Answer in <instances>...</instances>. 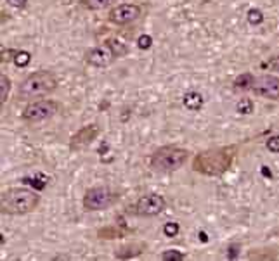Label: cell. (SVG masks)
Listing matches in <instances>:
<instances>
[{
	"label": "cell",
	"mask_w": 279,
	"mask_h": 261,
	"mask_svg": "<svg viewBox=\"0 0 279 261\" xmlns=\"http://www.w3.org/2000/svg\"><path fill=\"white\" fill-rule=\"evenodd\" d=\"M236 146H222L201 151L194 156L193 170L207 176H220L231 168L236 157Z\"/></svg>",
	"instance_id": "obj_1"
},
{
	"label": "cell",
	"mask_w": 279,
	"mask_h": 261,
	"mask_svg": "<svg viewBox=\"0 0 279 261\" xmlns=\"http://www.w3.org/2000/svg\"><path fill=\"white\" fill-rule=\"evenodd\" d=\"M40 203V194L26 187H11L0 194V211L2 214L21 216L35 211Z\"/></svg>",
	"instance_id": "obj_2"
},
{
	"label": "cell",
	"mask_w": 279,
	"mask_h": 261,
	"mask_svg": "<svg viewBox=\"0 0 279 261\" xmlns=\"http://www.w3.org/2000/svg\"><path fill=\"white\" fill-rule=\"evenodd\" d=\"M59 82L58 76L49 71V69H39V71H33L20 83L16 92V97L20 101H33V99H40V97H45L58 88Z\"/></svg>",
	"instance_id": "obj_3"
},
{
	"label": "cell",
	"mask_w": 279,
	"mask_h": 261,
	"mask_svg": "<svg viewBox=\"0 0 279 261\" xmlns=\"http://www.w3.org/2000/svg\"><path fill=\"white\" fill-rule=\"evenodd\" d=\"M189 157L188 149L177 147V146H163L160 149H156L151 154L150 165L153 170L156 171H163V173H172V171L180 170L185 161Z\"/></svg>",
	"instance_id": "obj_4"
},
{
	"label": "cell",
	"mask_w": 279,
	"mask_h": 261,
	"mask_svg": "<svg viewBox=\"0 0 279 261\" xmlns=\"http://www.w3.org/2000/svg\"><path fill=\"white\" fill-rule=\"evenodd\" d=\"M118 199L120 195L116 190L108 187V185H97V187L87 190L82 199V204L85 211H104V209L118 203Z\"/></svg>",
	"instance_id": "obj_5"
},
{
	"label": "cell",
	"mask_w": 279,
	"mask_h": 261,
	"mask_svg": "<svg viewBox=\"0 0 279 261\" xmlns=\"http://www.w3.org/2000/svg\"><path fill=\"white\" fill-rule=\"evenodd\" d=\"M59 111V104L52 99H40V101H30L25 109L21 113V119L25 123H40V121H45Z\"/></svg>",
	"instance_id": "obj_6"
},
{
	"label": "cell",
	"mask_w": 279,
	"mask_h": 261,
	"mask_svg": "<svg viewBox=\"0 0 279 261\" xmlns=\"http://www.w3.org/2000/svg\"><path fill=\"white\" fill-rule=\"evenodd\" d=\"M250 92H253V94L258 97L279 101V78L274 76V74H260V76H255Z\"/></svg>",
	"instance_id": "obj_7"
},
{
	"label": "cell",
	"mask_w": 279,
	"mask_h": 261,
	"mask_svg": "<svg viewBox=\"0 0 279 261\" xmlns=\"http://www.w3.org/2000/svg\"><path fill=\"white\" fill-rule=\"evenodd\" d=\"M165 208H166L165 197L160 194H155V192L139 197L136 206H134V209H136V213L139 216H156V214L163 213Z\"/></svg>",
	"instance_id": "obj_8"
},
{
	"label": "cell",
	"mask_w": 279,
	"mask_h": 261,
	"mask_svg": "<svg viewBox=\"0 0 279 261\" xmlns=\"http://www.w3.org/2000/svg\"><path fill=\"white\" fill-rule=\"evenodd\" d=\"M141 12H142V9H141V6H137V4H130V2L118 4L116 7L111 9L108 19L116 26H125V25H130V23L139 19V17H141Z\"/></svg>",
	"instance_id": "obj_9"
},
{
	"label": "cell",
	"mask_w": 279,
	"mask_h": 261,
	"mask_svg": "<svg viewBox=\"0 0 279 261\" xmlns=\"http://www.w3.org/2000/svg\"><path fill=\"white\" fill-rule=\"evenodd\" d=\"M116 59H118V55H116L115 49L111 47L108 42H104L102 45H97V47L90 49L89 52L85 54L87 64H90V66H94V68H108Z\"/></svg>",
	"instance_id": "obj_10"
},
{
	"label": "cell",
	"mask_w": 279,
	"mask_h": 261,
	"mask_svg": "<svg viewBox=\"0 0 279 261\" xmlns=\"http://www.w3.org/2000/svg\"><path fill=\"white\" fill-rule=\"evenodd\" d=\"M99 133H101V128L97 127L96 123L85 125V127H82L71 137V140H69V149H71V151H82V149H85L87 146H90Z\"/></svg>",
	"instance_id": "obj_11"
},
{
	"label": "cell",
	"mask_w": 279,
	"mask_h": 261,
	"mask_svg": "<svg viewBox=\"0 0 279 261\" xmlns=\"http://www.w3.org/2000/svg\"><path fill=\"white\" fill-rule=\"evenodd\" d=\"M144 249H146V244H142V242H134V244H128V246H123V248H120L118 251H116L115 258H118V259L136 258V256L144 253Z\"/></svg>",
	"instance_id": "obj_12"
},
{
	"label": "cell",
	"mask_w": 279,
	"mask_h": 261,
	"mask_svg": "<svg viewBox=\"0 0 279 261\" xmlns=\"http://www.w3.org/2000/svg\"><path fill=\"white\" fill-rule=\"evenodd\" d=\"M204 104V99L199 92L191 90L184 95V106L188 107L189 111H199Z\"/></svg>",
	"instance_id": "obj_13"
},
{
	"label": "cell",
	"mask_w": 279,
	"mask_h": 261,
	"mask_svg": "<svg viewBox=\"0 0 279 261\" xmlns=\"http://www.w3.org/2000/svg\"><path fill=\"white\" fill-rule=\"evenodd\" d=\"M118 0H80V6L89 11H102V9L113 6Z\"/></svg>",
	"instance_id": "obj_14"
},
{
	"label": "cell",
	"mask_w": 279,
	"mask_h": 261,
	"mask_svg": "<svg viewBox=\"0 0 279 261\" xmlns=\"http://www.w3.org/2000/svg\"><path fill=\"white\" fill-rule=\"evenodd\" d=\"M253 78H255V74L252 73H243V74H239L238 78L234 80V90H241V92H246V90H250L252 88V83H253Z\"/></svg>",
	"instance_id": "obj_15"
},
{
	"label": "cell",
	"mask_w": 279,
	"mask_h": 261,
	"mask_svg": "<svg viewBox=\"0 0 279 261\" xmlns=\"http://www.w3.org/2000/svg\"><path fill=\"white\" fill-rule=\"evenodd\" d=\"M9 92H11V78L6 74H0V102L6 104L9 99Z\"/></svg>",
	"instance_id": "obj_16"
},
{
	"label": "cell",
	"mask_w": 279,
	"mask_h": 261,
	"mask_svg": "<svg viewBox=\"0 0 279 261\" xmlns=\"http://www.w3.org/2000/svg\"><path fill=\"white\" fill-rule=\"evenodd\" d=\"M160 259H163V261H182V259H185V254L180 253L179 249H166L160 254Z\"/></svg>",
	"instance_id": "obj_17"
},
{
	"label": "cell",
	"mask_w": 279,
	"mask_h": 261,
	"mask_svg": "<svg viewBox=\"0 0 279 261\" xmlns=\"http://www.w3.org/2000/svg\"><path fill=\"white\" fill-rule=\"evenodd\" d=\"M14 63H16V66H20V68H25L30 64V61H31V55L30 52H26V50H20V52H14Z\"/></svg>",
	"instance_id": "obj_18"
},
{
	"label": "cell",
	"mask_w": 279,
	"mask_h": 261,
	"mask_svg": "<svg viewBox=\"0 0 279 261\" xmlns=\"http://www.w3.org/2000/svg\"><path fill=\"white\" fill-rule=\"evenodd\" d=\"M108 44L111 45V47L115 49V52L118 57H123L125 54H127V45L123 44L122 40H118V38H109V40H106Z\"/></svg>",
	"instance_id": "obj_19"
},
{
	"label": "cell",
	"mask_w": 279,
	"mask_h": 261,
	"mask_svg": "<svg viewBox=\"0 0 279 261\" xmlns=\"http://www.w3.org/2000/svg\"><path fill=\"white\" fill-rule=\"evenodd\" d=\"M236 107H238V113H241V114L253 113V102H252V99H241Z\"/></svg>",
	"instance_id": "obj_20"
},
{
	"label": "cell",
	"mask_w": 279,
	"mask_h": 261,
	"mask_svg": "<svg viewBox=\"0 0 279 261\" xmlns=\"http://www.w3.org/2000/svg\"><path fill=\"white\" fill-rule=\"evenodd\" d=\"M179 230H180V227H179V223H175V222L165 223V227H163V234L166 237H175L179 234Z\"/></svg>",
	"instance_id": "obj_21"
},
{
	"label": "cell",
	"mask_w": 279,
	"mask_h": 261,
	"mask_svg": "<svg viewBox=\"0 0 279 261\" xmlns=\"http://www.w3.org/2000/svg\"><path fill=\"white\" fill-rule=\"evenodd\" d=\"M262 69H269V71H276L279 73V55H274L266 63H262Z\"/></svg>",
	"instance_id": "obj_22"
},
{
	"label": "cell",
	"mask_w": 279,
	"mask_h": 261,
	"mask_svg": "<svg viewBox=\"0 0 279 261\" xmlns=\"http://www.w3.org/2000/svg\"><path fill=\"white\" fill-rule=\"evenodd\" d=\"M266 146H267L269 151L274 152V154H279V135H272V137H269Z\"/></svg>",
	"instance_id": "obj_23"
},
{
	"label": "cell",
	"mask_w": 279,
	"mask_h": 261,
	"mask_svg": "<svg viewBox=\"0 0 279 261\" xmlns=\"http://www.w3.org/2000/svg\"><path fill=\"white\" fill-rule=\"evenodd\" d=\"M248 21L252 23V25H260V23L264 21V14L258 11V9H252V11H248Z\"/></svg>",
	"instance_id": "obj_24"
},
{
	"label": "cell",
	"mask_w": 279,
	"mask_h": 261,
	"mask_svg": "<svg viewBox=\"0 0 279 261\" xmlns=\"http://www.w3.org/2000/svg\"><path fill=\"white\" fill-rule=\"evenodd\" d=\"M101 237H104V239H116V237H122V232H118L116 228H104V230L99 232Z\"/></svg>",
	"instance_id": "obj_25"
},
{
	"label": "cell",
	"mask_w": 279,
	"mask_h": 261,
	"mask_svg": "<svg viewBox=\"0 0 279 261\" xmlns=\"http://www.w3.org/2000/svg\"><path fill=\"white\" fill-rule=\"evenodd\" d=\"M151 44H153V40L150 35H142V36H139V40H137L139 49H150Z\"/></svg>",
	"instance_id": "obj_26"
},
{
	"label": "cell",
	"mask_w": 279,
	"mask_h": 261,
	"mask_svg": "<svg viewBox=\"0 0 279 261\" xmlns=\"http://www.w3.org/2000/svg\"><path fill=\"white\" fill-rule=\"evenodd\" d=\"M7 4L11 7H16V9H23L28 4V0H7Z\"/></svg>",
	"instance_id": "obj_27"
}]
</instances>
